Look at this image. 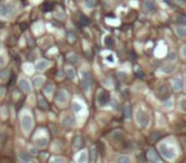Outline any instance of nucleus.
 <instances>
[{
	"label": "nucleus",
	"instance_id": "obj_13",
	"mask_svg": "<svg viewBox=\"0 0 186 163\" xmlns=\"http://www.w3.org/2000/svg\"><path fill=\"white\" fill-rule=\"evenodd\" d=\"M181 87H182L181 79H180V78H176V79L173 80V89H175V91H180Z\"/></svg>",
	"mask_w": 186,
	"mask_h": 163
},
{
	"label": "nucleus",
	"instance_id": "obj_22",
	"mask_svg": "<svg viewBox=\"0 0 186 163\" xmlns=\"http://www.w3.org/2000/svg\"><path fill=\"white\" fill-rule=\"evenodd\" d=\"M96 4H97V0H85V5L88 8H93Z\"/></svg>",
	"mask_w": 186,
	"mask_h": 163
},
{
	"label": "nucleus",
	"instance_id": "obj_37",
	"mask_svg": "<svg viewBox=\"0 0 186 163\" xmlns=\"http://www.w3.org/2000/svg\"><path fill=\"white\" fill-rule=\"evenodd\" d=\"M169 59H176V54H173V52H169Z\"/></svg>",
	"mask_w": 186,
	"mask_h": 163
},
{
	"label": "nucleus",
	"instance_id": "obj_12",
	"mask_svg": "<svg viewBox=\"0 0 186 163\" xmlns=\"http://www.w3.org/2000/svg\"><path fill=\"white\" fill-rule=\"evenodd\" d=\"M96 153H97V148L93 147L89 149V161L91 162H94L96 161Z\"/></svg>",
	"mask_w": 186,
	"mask_h": 163
},
{
	"label": "nucleus",
	"instance_id": "obj_33",
	"mask_svg": "<svg viewBox=\"0 0 186 163\" xmlns=\"http://www.w3.org/2000/svg\"><path fill=\"white\" fill-rule=\"evenodd\" d=\"M117 162H130V159L128 157H120L117 159Z\"/></svg>",
	"mask_w": 186,
	"mask_h": 163
},
{
	"label": "nucleus",
	"instance_id": "obj_17",
	"mask_svg": "<svg viewBox=\"0 0 186 163\" xmlns=\"http://www.w3.org/2000/svg\"><path fill=\"white\" fill-rule=\"evenodd\" d=\"M176 33L180 37H186V29L182 27H178V28H176Z\"/></svg>",
	"mask_w": 186,
	"mask_h": 163
},
{
	"label": "nucleus",
	"instance_id": "obj_3",
	"mask_svg": "<svg viewBox=\"0 0 186 163\" xmlns=\"http://www.w3.org/2000/svg\"><path fill=\"white\" fill-rule=\"evenodd\" d=\"M136 118H138L139 125H140V126H143V128L147 126V125H148V121H149V117H148V115L144 112V111H139Z\"/></svg>",
	"mask_w": 186,
	"mask_h": 163
},
{
	"label": "nucleus",
	"instance_id": "obj_36",
	"mask_svg": "<svg viewBox=\"0 0 186 163\" xmlns=\"http://www.w3.org/2000/svg\"><path fill=\"white\" fill-rule=\"evenodd\" d=\"M114 138H115V139H121V134H120V132L117 131L116 134H114Z\"/></svg>",
	"mask_w": 186,
	"mask_h": 163
},
{
	"label": "nucleus",
	"instance_id": "obj_10",
	"mask_svg": "<svg viewBox=\"0 0 186 163\" xmlns=\"http://www.w3.org/2000/svg\"><path fill=\"white\" fill-rule=\"evenodd\" d=\"M63 124L65 125V126H70V125L74 124V117L73 116H65L63 118Z\"/></svg>",
	"mask_w": 186,
	"mask_h": 163
},
{
	"label": "nucleus",
	"instance_id": "obj_23",
	"mask_svg": "<svg viewBox=\"0 0 186 163\" xmlns=\"http://www.w3.org/2000/svg\"><path fill=\"white\" fill-rule=\"evenodd\" d=\"M66 75H68L70 79H73L74 77H75V71H74V69H71V68H69L68 70H66Z\"/></svg>",
	"mask_w": 186,
	"mask_h": 163
},
{
	"label": "nucleus",
	"instance_id": "obj_25",
	"mask_svg": "<svg viewBox=\"0 0 186 163\" xmlns=\"http://www.w3.org/2000/svg\"><path fill=\"white\" fill-rule=\"evenodd\" d=\"M36 143H37V145H38V147H46L47 140H46V139H38Z\"/></svg>",
	"mask_w": 186,
	"mask_h": 163
},
{
	"label": "nucleus",
	"instance_id": "obj_27",
	"mask_svg": "<svg viewBox=\"0 0 186 163\" xmlns=\"http://www.w3.org/2000/svg\"><path fill=\"white\" fill-rule=\"evenodd\" d=\"M163 70H165V73H172V70H173V66L172 65H166L165 68H163Z\"/></svg>",
	"mask_w": 186,
	"mask_h": 163
},
{
	"label": "nucleus",
	"instance_id": "obj_7",
	"mask_svg": "<svg viewBox=\"0 0 186 163\" xmlns=\"http://www.w3.org/2000/svg\"><path fill=\"white\" fill-rule=\"evenodd\" d=\"M41 9H42V12H45V13L51 12V10L54 9V4H52V3H49V1H46V3H43V4L41 5Z\"/></svg>",
	"mask_w": 186,
	"mask_h": 163
},
{
	"label": "nucleus",
	"instance_id": "obj_39",
	"mask_svg": "<svg viewBox=\"0 0 186 163\" xmlns=\"http://www.w3.org/2000/svg\"><path fill=\"white\" fill-rule=\"evenodd\" d=\"M3 65H4V59L0 56V66H3Z\"/></svg>",
	"mask_w": 186,
	"mask_h": 163
},
{
	"label": "nucleus",
	"instance_id": "obj_26",
	"mask_svg": "<svg viewBox=\"0 0 186 163\" xmlns=\"http://www.w3.org/2000/svg\"><path fill=\"white\" fill-rule=\"evenodd\" d=\"M130 116H131V108L129 106H126L125 107V117L126 118H130Z\"/></svg>",
	"mask_w": 186,
	"mask_h": 163
},
{
	"label": "nucleus",
	"instance_id": "obj_5",
	"mask_svg": "<svg viewBox=\"0 0 186 163\" xmlns=\"http://www.w3.org/2000/svg\"><path fill=\"white\" fill-rule=\"evenodd\" d=\"M22 128L26 131H29L32 129V118L29 116H23V118H22Z\"/></svg>",
	"mask_w": 186,
	"mask_h": 163
},
{
	"label": "nucleus",
	"instance_id": "obj_4",
	"mask_svg": "<svg viewBox=\"0 0 186 163\" xmlns=\"http://www.w3.org/2000/svg\"><path fill=\"white\" fill-rule=\"evenodd\" d=\"M158 96H159V98H162V99L168 98V96H169V87H168V84H162L159 87Z\"/></svg>",
	"mask_w": 186,
	"mask_h": 163
},
{
	"label": "nucleus",
	"instance_id": "obj_19",
	"mask_svg": "<svg viewBox=\"0 0 186 163\" xmlns=\"http://www.w3.org/2000/svg\"><path fill=\"white\" fill-rule=\"evenodd\" d=\"M161 134L159 132H153V134L151 135V142H157V140H159L161 139Z\"/></svg>",
	"mask_w": 186,
	"mask_h": 163
},
{
	"label": "nucleus",
	"instance_id": "obj_16",
	"mask_svg": "<svg viewBox=\"0 0 186 163\" xmlns=\"http://www.w3.org/2000/svg\"><path fill=\"white\" fill-rule=\"evenodd\" d=\"M105 43H106V46H108V47H112L114 46V38L111 36H107L106 38H105Z\"/></svg>",
	"mask_w": 186,
	"mask_h": 163
},
{
	"label": "nucleus",
	"instance_id": "obj_24",
	"mask_svg": "<svg viewBox=\"0 0 186 163\" xmlns=\"http://www.w3.org/2000/svg\"><path fill=\"white\" fill-rule=\"evenodd\" d=\"M19 158H20L22 161H24V162L31 161V157H29V155H27L26 153H20V154H19Z\"/></svg>",
	"mask_w": 186,
	"mask_h": 163
},
{
	"label": "nucleus",
	"instance_id": "obj_40",
	"mask_svg": "<svg viewBox=\"0 0 186 163\" xmlns=\"http://www.w3.org/2000/svg\"><path fill=\"white\" fill-rule=\"evenodd\" d=\"M83 161H85V157H83V155H82V157L79 158V162H83Z\"/></svg>",
	"mask_w": 186,
	"mask_h": 163
},
{
	"label": "nucleus",
	"instance_id": "obj_20",
	"mask_svg": "<svg viewBox=\"0 0 186 163\" xmlns=\"http://www.w3.org/2000/svg\"><path fill=\"white\" fill-rule=\"evenodd\" d=\"M80 24H83V26H88L89 24V19L85 17V16H83V14H82V16H80Z\"/></svg>",
	"mask_w": 186,
	"mask_h": 163
},
{
	"label": "nucleus",
	"instance_id": "obj_28",
	"mask_svg": "<svg viewBox=\"0 0 186 163\" xmlns=\"http://www.w3.org/2000/svg\"><path fill=\"white\" fill-rule=\"evenodd\" d=\"M77 59H78V57H77V55H70V56L68 57V61L74 64V63H77Z\"/></svg>",
	"mask_w": 186,
	"mask_h": 163
},
{
	"label": "nucleus",
	"instance_id": "obj_21",
	"mask_svg": "<svg viewBox=\"0 0 186 163\" xmlns=\"http://www.w3.org/2000/svg\"><path fill=\"white\" fill-rule=\"evenodd\" d=\"M74 147L75 148H80L82 147V138L80 136H77L74 139Z\"/></svg>",
	"mask_w": 186,
	"mask_h": 163
},
{
	"label": "nucleus",
	"instance_id": "obj_6",
	"mask_svg": "<svg viewBox=\"0 0 186 163\" xmlns=\"http://www.w3.org/2000/svg\"><path fill=\"white\" fill-rule=\"evenodd\" d=\"M143 8L147 12H153L155 9V5H154V3L152 1V0H145L144 4H143Z\"/></svg>",
	"mask_w": 186,
	"mask_h": 163
},
{
	"label": "nucleus",
	"instance_id": "obj_29",
	"mask_svg": "<svg viewBox=\"0 0 186 163\" xmlns=\"http://www.w3.org/2000/svg\"><path fill=\"white\" fill-rule=\"evenodd\" d=\"M80 110H82V107L78 105V103H73V111L74 112H79Z\"/></svg>",
	"mask_w": 186,
	"mask_h": 163
},
{
	"label": "nucleus",
	"instance_id": "obj_42",
	"mask_svg": "<svg viewBox=\"0 0 186 163\" xmlns=\"http://www.w3.org/2000/svg\"><path fill=\"white\" fill-rule=\"evenodd\" d=\"M185 84H186V75H185Z\"/></svg>",
	"mask_w": 186,
	"mask_h": 163
},
{
	"label": "nucleus",
	"instance_id": "obj_1",
	"mask_svg": "<svg viewBox=\"0 0 186 163\" xmlns=\"http://www.w3.org/2000/svg\"><path fill=\"white\" fill-rule=\"evenodd\" d=\"M159 152H161V154L163 155V157H166L168 159H173L175 155H176L175 150L172 149V148H168L167 145H161L159 147Z\"/></svg>",
	"mask_w": 186,
	"mask_h": 163
},
{
	"label": "nucleus",
	"instance_id": "obj_30",
	"mask_svg": "<svg viewBox=\"0 0 186 163\" xmlns=\"http://www.w3.org/2000/svg\"><path fill=\"white\" fill-rule=\"evenodd\" d=\"M178 22H180L181 24H186V17H184V16H178Z\"/></svg>",
	"mask_w": 186,
	"mask_h": 163
},
{
	"label": "nucleus",
	"instance_id": "obj_18",
	"mask_svg": "<svg viewBox=\"0 0 186 163\" xmlns=\"http://www.w3.org/2000/svg\"><path fill=\"white\" fill-rule=\"evenodd\" d=\"M47 61H41V63H38V64H37V69H38V70H45V69H46L47 68Z\"/></svg>",
	"mask_w": 186,
	"mask_h": 163
},
{
	"label": "nucleus",
	"instance_id": "obj_31",
	"mask_svg": "<svg viewBox=\"0 0 186 163\" xmlns=\"http://www.w3.org/2000/svg\"><path fill=\"white\" fill-rule=\"evenodd\" d=\"M41 80H42L41 78H34V80H33L34 82V85L36 87H40L41 85Z\"/></svg>",
	"mask_w": 186,
	"mask_h": 163
},
{
	"label": "nucleus",
	"instance_id": "obj_15",
	"mask_svg": "<svg viewBox=\"0 0 186 163\" xmlns=\"http://www.w3.org/2000/svg\"><path fill=\"white\" fill-rule=\"evenodd\" d=\"M10 8L9 6H6V5H1L0 6V16H8V14L10 13V12H8Z\"/></svg>",
	"mask_w": 186,
	"mask_h": 163
},
{
	"label": "nucleus",
	"instance_id": "obj_9",
	"mask_svg": "<svg viewBox=\"0 0 186 163\" xmlns=\"http://www.w3.org/2000/svg\"><path fill=\"white\" fill-rule=\"evenodd\" d=\"M148 159H149V161H155V162H159V158H158L157 153H155V150H153V149H151L149 152H148Z\"/></svg>",
	"mask_w": 186,
	"mask_h": 163
},
{
	"label": "nucleus",
	"instance_id": "obj_11",
	"mask_svg": "<svg viewBox=\"0 0 186 163\" xmlns=\"http://www.w3.org/2000/svg\"><path fill=\"white\" fill-rule=\"evenodd\" d=\"M19 87H20V89L23 91V92H29V89H31V87H29V84H28V82L27 80H22L20 82V84H19Z\"/></svg>",
	"mask_w": 186,
	"mask_h": 163
},
{
	"label": "nucleus",
	"instance_id": "obj_38",
	"mask_svg": "<svg viewBox=\"0 0 186 163\" xmlns=\"http://www.w3.org/2000/svg\"><path fill=\"white\" fill-rule=\"evenodd\" d=\"M182 54H184V57H186V46L182 47Z\"/></svg>",
	"mask_w": 186,
	"mask_h": 163
},
{
	"label": "nucleus",
	"instance_id": "obj_34",
	"mask_svg": "<svg viewBox=\"0 0 186 163\" xmlns=\"http://www.w3.org/2000/svg\"><path fill=\"white\" fill-rule=\"evenodd\" d=\"M19 28H20V31H26V29H27V24L26 23H20Z\"/></svg>",
	"mask_w": 186,
	"mask_h": 163
},
{
	"label": "nucleus",
	"instance_id": "obj_8",
	"mask_svg": "<svg viewBox=\"0 0 186 163\" xmlns=\"http://www.w3.org/2000/svg\"><path fill=\"white\" fill-rule=\"evenodd\" d=\"M38 107L41 108V110H49V103H47V101L43 97H40L38 98Z\"/></svg>",
	"mask_w": 186,
	"mask_h": 163
},
{
	"label": "nucleus",
	"instance_id": "obj_14",
	"mask_svg": "<svg viewBox=\"0 0 186 163\" xmlns=\"http://www.w3.org/2000/svg\"><path fill=\"white\" fill-rule=\"evenodd\" d=\"M66 94H65V92H63V91H60L57 93V97H56V99H57V102H65L66 101Z\"/></svg>",
	"mask_w": 186,
	"mask_h": 163
},
{
	"label": "nucleus",
	"instance_id": "obj_41",
	"mask_svg": "<svg viewBox=\"0 0 186 163\" xmlns=\"http://www.w3.org/2000/svg\"><path fill=\"white\" fill-rule=\"evenodd\" d=\"M63 159L61 158H56V159H54V162H61Z\"/></svg>",
	"mask_w": 186,
	"mask_h": 163
},
{
	"label": "nucleus",
	"instance_id": "obj_32",
	"mask_svg": "<svg viewBox=\"0 0 186 163\" xmlns=\"http://www.w3.org/2000/svg\"><path fill=\"white\" fill-rule=\"evenodd\" d=\"M181 110L186 112V99H182V101H181Z\"/></svg>",
	"mask_w": 186,
	"mask_h": 163
},
{
	"label": "nucleus",
	"instance_id": "obj_2",
	"mask_svg": "<svg viewBox=\"0 0 186 163\" xmlns=\"http://www.w3.org/2000/svg\"><path fill=\"white\" fill-rule=\"evenodd\" d=\"M97 101L100 103V106H106L107 103L110 102V94H108V92L107 91H101L98 93Z\"/></svg>",
	"mask_w": 186,
	"mask_h": 163
},
{
	"label": "nucleus",
	"instance_id": "obj_35",
	"mask_svg": "<svg viewBox=\"0 0 186 163\" xmlns=\"http://www.w3.org/2000/svg\"><path fill=\"white\" fill-rule=\"evenodd\" d=\"M8 75V70H3V73H0V78H5Z\"/></svg>",
	"mask_w": 186,
	"mask_h": 163
}]
</instances>
